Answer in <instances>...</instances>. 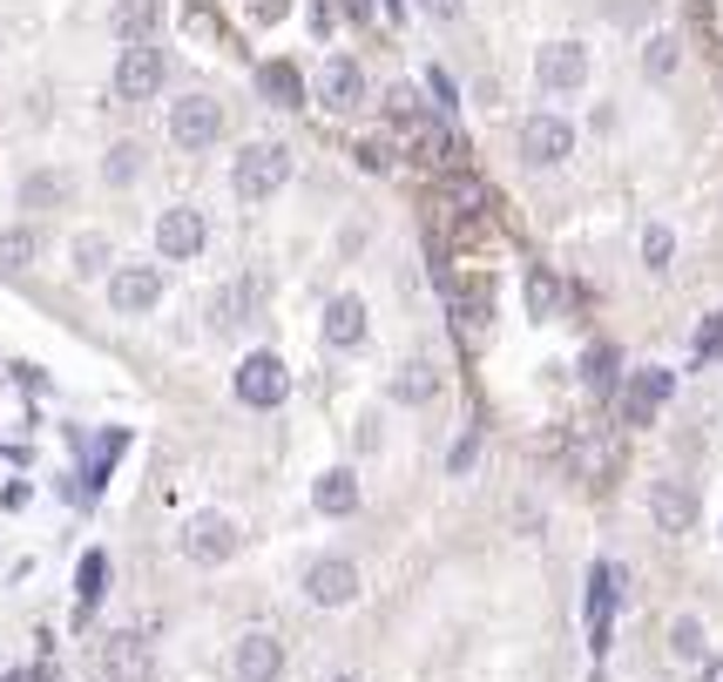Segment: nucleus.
Wrapping results in <instances>:
<instances>
[{
  "label": "nucleus",
  "instance_id": "obj_24",
  "mask_svg": "<svg viewBox=\"0 0 723 682\" xmlns=\"http://www.w3.org/2000/svg\"><path fill=\"white\" fill-rule=\"evenodd\" d=\"M251 304H258V291H251L244 278H230V284L210 298V324H217V331H230L237 318H251Z\"/></svg>",
  "mask_w": 723,
  "mask_h": 682
},
{
  "label": "nucleus",
  "instance_id": "obj_14",
  "mask_svg": "<svg viewBox=\"0 0 723 682\" xmlns=\"http://www.w3.org/2000/svg\"><path fill=\"white\" fill-rule=\"evenodd\" d=\"M149 669H155V655H149V642L135 629H116L102 642V675L109 682H149Z\"/></svg>",
  "mask_w": 723,
  "mask_h": 682
},
{
  "label": "nucleus",
  "instance_id": "obj_39",
  "mask_svg": "<svg viewBox=\"0 0 723 682\" xmlns=\"http://www.w3.org/2000/svg\"><path fill=\"white\" fill-rule=\"evenodd\" d=\"M420 8H426L433 21H460V8H466V0H420Z\"/></svg>",
  "mask_w": 723,
  "mask_h": 682
},
{
  "label": "nucleus",
  "instance_id": "obj_31",
  "mask_svg": "<svg viewBox=\"0 0 723 682\" xmlns=\"http://www.w3.org/2000/svg\"><path fill=\"white\" fill-rule=\"evenodd\" d=\"M670 655L676 662H703V622L696 615H676L670 622Z\"/></svg>",
  "mask_w": 723,
  "mask_h": 682
},
{
  "label": "nucleus",
  "instance_id": "obj_35",
  "mask_svg": "<svg viewBox=\"0 0 723 682\" xmlns=\"http://www.w3.org/2000/svg\"><path fill=\"white\" fill-rule=\"evenodd\" d=\"M642 68H650V74H670V68H676V34H656L650 54H642Z\"/></svg>",
  "mask_w": 723,
  "mask_h": 682
},
{
  "label": "nucleus",
  "instance_id": "obj_41",
  "mask_svg": "<svg viewBox=\"0 0 723 682\" xmlns=\"http://www.w3.org/2000/svg\"><path fill=\"white\" fill-rule=\"evenodd\" d=\"M339 14L345 21H372V0H339Z\"/></svg>",
  "mask_w": 723,
  "mask_h": 682
},
{
  "label": "nucleus",
  "instance_id": "obj_17",
  "mask_svg": "<svg viewBox=\"0 0 723 682\" xmlns=\"http://www.w3.org/2000/svg\"><path fill=\"white\" fill-rule=\"evenodd\" d=\"M311 507H318L325 521L359 514V473H352V467H325V473H318V487H311Z\"/></svg>",
  "mask_w": 723,
  "mask_h": 682
},
{
  "label": "nucleus",
  "instance_id": "obj_28",
  "mask_svg": "<svg viewBox=\"0 0 723 682\" xmlns=\"http://www.w3.org/2000/svg\"><path fill=\"white\" fill-rule=\"evenodd\" d=\"M116 34L122 41H149V28H155V0H116Z\"/></svg>",
  "mask_w": 723,
  "mask_h": 682
},
{
  "label": "nucleus",
  "instance_id": "obj_13",
  "mask_svg": "<svg viewBox=\"0 0 723 682\" xmlns=\"http://www.w3.org/2000/svg\"><path fill=\"white\" fill-rule=\"evenodd\" d=\"M230 669L244 675V682H278V675H284V642H278L271 629H251L244 642L230 649Z\"/></svg>",
  "mask_w": 723,
  "mask_h": 682
},
{
  "label": "nucleus",
  "instance_id": "obj_32",
  "mask_svg": "<svg viewBox=\"0 0 723 682\" xmlns=\"http://www.w3.org/2000/svg\"><path fill=\"white\" fill-rule=\"evenodd\" d=\"M670 250H676L670 223H650V230H642V264H650V271H663V264H670Z\"/></svg>",
  "mask_w": 723,
  "mask_h": 682
},
{
  "label": "nucleus",
  "instance_id": "obj_21",
  "mask_svg": "<svg viewBox=\"0 0 723 682\" xmlns=\"http://www.w3.org/2000/svg\"><path fill=\"white\" fill-rule=\"evenodd\" d=\"M102 581H109V554H102V548H89V554H82V568H74V615H96Z\"/></svg>",
  "mask_w": 723,
  "mask_h": 682
},
{
  "label": "nucleus",
  "instance_id": "obj_37",
  "mask_svg": "<svg viewBox=\"0 0 723 682\" xmlns=\"http://www.w3.org/2000/svg\"><path fill=\"white\" fill-rule=\"evenodd\" d=\"M473 453H480V440H473V433H466V440H460V447H453V453H446V467H453V473H466V467H473Z\"/></svg>",
  "mask_w": 723,
  "mask_h": 682
},
{
  "label": "nucleus",
  "instance_id": "obj_22",
  "mask_svg": "<svg viewBox=\"0 0 723 682\" xmlns=\"http://www.w3.org/2000/svg\"><path fill=\"white\" fill-rule=\"evenodd\" d=\"M142 156H149V149H142L135 136H122V142L102 156V183H109V190H129V183L142 177Z\"/></svg>",
  "mask_w": 723,
  "mask_h": 682
},
{
  "label": "nucleus",
  "instance_id": "obj_33",
  "mask_svg": "<svg viewBox=\"0 0 723 682\" xmlns=\"http://www.w3.org/2000/svg\"><path fill=\"white\" fill-rule=\"evenodd\" d=\"M582 379H589L595 392H615V352H609V345H595V352L582 359Z\"/></svg>",
  "mask_w": 723,
  "mask_h": 682
},
{
  "label": "nucleus",
  "instance_id": "obj_19",
  "mask_svg": "<svg viewBox=\"0 0 723 682\" xmlns=\"http://www.w3.org/2000/svg\"><path fill=\"white\" fill-rule=\"evenodd\" d=\"M258 96H264L271 109H298V102H304V74H298V61H264V68H258Z\"/></svg>",
  "mask_w": 723,
  "mask_h": 682
},
{
  "label": "nucleus",
  "instance_id": "obj_44",
  "mask_svg": "<svg viewBox=\"0 0 723 682\" xmlns=\"http://www.w3.org/2000/svg\"><path fill=\"white\" fill-rule=\"evenodd\" d=\"M332 682H365V675H332Z\"/></svg>",
  "mask_w": 723,
  "mask_h": 682
},
{
  "label": "nucleus",
  "instance_id": "obj_23",
  "mask_svg": "<svg viewBox=\"0 0 723 682\" xmlns=\"http://www.w3.org/2000/svg\"><path fill=\"white\" fill-rule=\"evenodd\" d=\"M609 609H615V568L602 561V568L589 574V629H595V649L609 642Z\"/></svg>",
  "mask_w": 723,
  "mask_h": 682
},
{
  "label": "nucleus",
  "instance_id": "obj_43",
  "mask_svg": "<svg viewBox=\"0 0 723 682\" xmlns=\"http://www.w3.org/2000/svg\"><path fill=\"white\" fill-rule=\"evenodd\" d=\"M703 682H723V655H716V662H703Z\"/></svg>",
  "mask_w": 723,
  "mask_h": 682
},
{
  "label": "nucleus",
  "instance_id": "obj_1",
  "mask_svg": "<svg viewBox=\"0 0 723 682\" xmlns=\"http://www.w3.org/2000/svg\"><path fill=\"white\" fill-rule=\"evenodd\" d=\"M291 183V149L284 142H244V156L230 162V190L244 203H264Z\"/></svg>",
  "mask_w": 723,
  "mask_h": 682
},
{
  "label": "nucleus",
  "instance_id": "obj_12",
  "mask_svg": "<svg viewBox=\"0 0 723 682\" xmlns=\"http://www.w3.org/2000/svg\"><path fill=\"white\" fill-rule=\"evenodd\" d=\"M318 102L339 109V116H352V109L365 102V68H359L352 54H332L325 68H318Z\"/></svg>",
  "mask_w": 723,
  "mask_h": 682
},
{
  "label": "nucleus",
  "instance_id": "obj_11",
  "mask_svg": "<svg viewBox=\"0 0 723 682\" xmlns=\"http://www.w3.org/2000/svg\"><path fill=\"white\" fill-rule=\"evenodd\" d=\"M569 149H575V129L561 122V116H528V122H521V156H528L534 169L569 162Z\"/></svg>",
  "mask_w": 723,
  "mask_h": 682
},
{
  "label": "nucleus",
  "instance_id": "obj_9",
  "mask_svg": "<svg viewBox=\"0 0 723 682\" xmlns=\"http://www.w3.org/2000/svg\"><path fill=\"white\" fill-rule=\"evenodd\" d=\"M155 298H163V271H155V264H122V271L109 278V311H116V318L155 311Z\"/></svg>",
  "mask_w": 723,
  "mask_h": 682
},
{
  "label": "nucleus",
  "instance_id": "obj_10",
  "mask_svg": "<svg viewBox=\"0 0 723 682\" xmlns=\"http://www.w3.org/2000/svg\"><path fill=\"white\" fill-rule=\"evenodd\" d=\"M696 514H703V500H696L690 480H656V487H650V521H656L663 534H690Z\"/></svg>",
  "mask_w": 723,
  "mask_h": 682
},
{
  "label": "nucleus",
  "instance_id": "obj_27",
  "mask_svg": "<svg viewBox=\"0 0 723 682\" xmlns=\"http://www.w3.org/2000/svg\"><path fill=\"white\" fill-rule=\"evenodd\" d=\"M460 217H480V210H488V183H480V177H466V169H453V177H446V190H440Z\"/></svg>",
  "mask_w": 723,
  "mask_h": 682
},
{
  "label": "nucleus",
  "instance_id": "obj_30",
  "mask_svg": "<svg viewBox=\"0 0 723 682\" xmlns=\"http://www.w3.org/2000/svg\"><path fill=\"white\" fill-rule=\"evenodd\" d=\"M68 258H74V278H102V271H109V237H102V230L74 237V250H68Z\"/></svg>",
  "mask_w": 723,
  "mask_h": 682
},
{
  "label": "nucleus",
  "instance_id": "obj_29",
  "mask_svg": "<svg viewBox=\"0 0 723 682\" xmlns=\"http://www.w3.org/2000/svg\"><path fill=\"white\" fill-rule=\"evenodd\" d=\"M34 250H41V237H34L28 223L0 230V271H28V264H34Z\"/></svg>",
  "mask_w": 723,
  "mask_h": 682
},
{
  "label": "nucleus",
  "instance_id": "obj_25",
  "mask_svg": "<svg viewBox=\"0 0 723 682\" xmlns=\"http://www.w3.org/2000/svg\"><path fill=\"white\" fill-rule=\"evenodd\" d=\"M440 392V372L426 365V359H413V365H399V379H392V399L399 405H426Z\"/></svg>",
  "mask_w": 723,
  "mask_h": 682
},
{
  "label": "nucleus",
  "instance_id": "obj_6",
  "mask_svg": "<svg viewBox=\"0 0 723 682\" xmlns=\"http://www.w3.org/2000/svg\"><path fill=\"white\" fill-rule=\"evenodd\" d=\"M534 81H541L548 96H575L582 81H589V48L582 41H548L534 54Z\"/></svg>",
  "mask_w": 723,
  "mask_h": 682
},
{
  "label": "nucleus",
  "instance_id": "obj_34",
  "mask_svg": "<svg viewBox=\"0 0 723 682\" xmlns=\"http://www.w3.org/2000/svg\"><path fill=\"white\" fill-rule=\"evenodd\" d=\"M385 116H392L399 129H406V122H413V116H426V109H420V96L406 89V81H399V89H385Z\"/></svg>",
  "mask_w": 723,
  "mask_h": 682
},
{
  "label": "nucleus",
  "instance_id": "obj_15",
  "mask_svg": "<svg viewBox=\"0 0 723 682\" xmlns=\"http://www.w3.org/2000/svg\"><path fill=\"white\" fill-rule=\"evenodd\" d=\"M670 392H676V379H670L663 365H642V372L629 379V392H622V419H629V425H650Z\"/></svg>",
  "mask_w": 723,
  "mask_h": 682
},
{
  "label": "nucleus",
  "instance_id": "obj_26",
  "mask_svg": "<svg viewBox=\"0 0 723 682\" xmlns=\"http://www.w3.org/2000/svg\"><path fill=\"white\" fill-rule=\"evenodd\" d=\"M561 298H569V291H561V278H554L548 264H534V271H528V311H534V318H561Z\"/></svg>",
  "mask_w": 723,
  "mask_h": 682
},
{
  "label": "nucleus",
  "instance_id": "obj_3",
  "mask_svg": "<svg viewBox=\"0 0 723 682\" xmlns=\"http://www.w3.org/2000/svg\"><path fill=\"white\" fill-rule=\"evenodd\" d=\"M230 392L244 399L251 412H278L284 399H291V365L278 359V352H251L244 365H237V379H230Z\"/></svg>",
  "mask_w": 723,
  "mask_h": 682
},
{
  "label": "nucleus",
  "instance_id": "obj_18",
  "mask_svg": "<svg viewBox=\"0 0 723 682\" xmlns=\"http://www.w3.org/2000/svg\"><path fill=\"white\" fill-rule=\"evenodd\" d=\"M325 345H332V352H359V345H365V304H359L352 291H339V298L325 304Z\"/></svg>",
  "mask_w": 723,
  "mask_h": 682
},
{
  "label": "nucleus",
  "instance_id": "obj_36",
  "mask_svg": "<svg viewBox=\"0 0 723 682\" xmlns=\"http://www.w3.org/2000/svg\"><path fill=\"white\" fill-rule=\"evenodd\" d=\"M696 359H723V318H703L696 324Z\"/></svg>",
  "mask_w": 723,
  "mask_h": 682
},
{
  "label": "nucleus",
  "instance_id": "obj_20",
  "mask_svg": "<svg viewBox=\"0 0 723 682\" xmlns=\"http://www.w3.org/2000/svg\"><path fill=\"white\" fill-rule=\"evenodd\" d=\"M68 177H61V169H28V177H21V210H61L68 203Z\"/></svg>",
  "mask_w": 723,
  "mask_h": 682
},
{
  "label": "nucleus",
  "instance_id": "obj_40",
  "mask_svg": "<svg viewBox=\"0 0 723 682\" xmlns=\"http://www.w3.org/2000/svg\"><path fill=\"white\" fill-rule=\"evenodd\" d=\"M359 162H365V169H385V162H392V149H385V142H359Z\"/></svg>",
  "mask_w": 723,
  "mask_h": 682
},
{
  "label": "nucleus",
  "instance_id": "obj_4",
  "mask_svg": "<svg viewBox=\"0 0 723 682\" xmlns=\"http://www.w3.org/2000/svg\"><path fill=\"white\" fill-rule=\"evenodd\" d=\"M203 243H210V223H203L197 203H170L163 217H155V250H163L170 264H190Z\"/></svg>",
  "mask_w": 723,
  "mask_h": 682
},
{
  "label": "nucleus",
  "instance_id": "obj_16",
  "mask_svg": "<svg viewBox=\"0 0 723 682\" xmlns=\"http://www.w3.org/2000/svg\"><path fill=\"white\" fill-rule=\"evenodd\" d=\"M406 149H413L426 169H453V162H460V136H453L446 122H433V116H413V122H406Z\"/></svg>",
  "mask_w": 723,
  "mask_h": 682
},
{
  "label": "nucleus",
  "instance_id": "obj_5",
  "mask_svg": "<svg viewBox=\"0 0 723 682\" xmlns=\"http://www.w3.org/2000/svg\"><path fill=\"white\" fill-rule=\"evenodd\" d=\"M155 89H163V48L129 41L116 54V102H149Z\"/></svg>",
  "mask_w": 723,
  "mask_h": 682
},
{
  "label": "nucleus",
  "instance_id": "obj_7",
  "mask_svg": "<svg viewBox=\"0 0 723 682\" xmlns=\"http://www.w3.org/2000/svg\"><path fill=\"white\" fill-rule=\"evenodd\" d=\"M304 594H311L318 609H345V602H359V568L345 554H318L304 568Z\"/></svg>",
  "mask_w": 723,
  "mask_h": 682
},
{
  "label": "nucleus",
  "instance_id": "obj_2",
  "mask_svg": "<svg viewBox=\"0 0 723 682\" xmlns=\"http://www.w3.org/2000/svg\"><path fill=\"white\" fill-rule=\"evenodd\" d=\"M177 548H183V561H197V568H223L237 548H244V534H237V521H230V514L203 507V514H190V521H183Z\"/></svg>",
  "mask_w": 723,
  "mask_h": 682
},
{
  "label": "nucleus",
  "instance_id": "obj_8",
  "mask_svg": "<svg viewBox=\"0 0 723 682\" xmlns=\"http://www.w3.org/2000/svg\"><path fill=\"white\" fill-rule=\"evenodd\" d=\"M217 136H223V109H217L210 96H183V102L170 109V142H177V149L197 156V149H210Z\"/></svg>",
  "mask_w": 723,
  "mask_h": 682
},
{
  "label": "nucleus",
  "instance_id": "obj_38",
  "mask_svg": "<svg viewBox=\"0 0 723 682\" xmlns=\"http://www.w3.org/2000/svg\"><path fill=\"white\" fill-rule=\"evenodd\" d=\"M426 89L440 96V109H453V74H446V68H433V74H426Z\"/></svg>",
  "mask_w": 723,
  "mask_h": 682
},
{
  "label": "nucleus",
  "instance_id": "obj_42",
  "mask_svg": "<svg viewBox=\"0 0 723 682\" xmlns=\"http://www.w3.org/2000/svg\"><path fill=\"white\" fill-rule=\"evenodd\" d=\"M284 8H291V0H258V14H264V21H278Z\"/></svg>",
  "mask_w": 723,
  "mask_h": 682
}]
</instances>
